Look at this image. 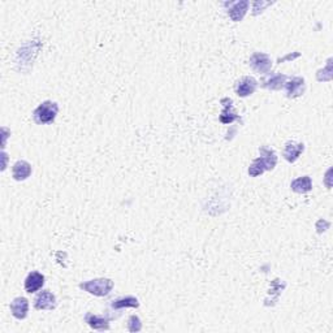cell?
I'll return each instance as SVG.
<instances>
[{"mask_svg": "<svg viewBox=\"0 0 333 333\" xmlns=\"http://www.w3.org/2000/svg\"><path fill=\"white\" fill-rule=\"evenodd\" d=\"M276 163H277V157L273 150L266 149L261 147L260 149V157L255 159L253 162V164L249 168V174L251 177H256L259 174H261L265 171H271L275 168Z\"/></svg>", "mask_w": 333, "mask_h": 333, "instance_id": "cell-1", "label": "cell"}, {"mask_svg": "<svg viewBox=\"0 0 333 333\" xmlns=\"http://www.w3.org/2000/svg\"><path fill=\"white\" fill-rule=\"evenodd\" d=\"M58 112H59L58 103L51 102V100H46V102L41 103V104L36 108V111L33 112L34 121H36L37 124H41V125L51 124V122L55 121Z\"/></svg>", "mask_w": 333, "mask_h": 333, "instance_id": "cell-2", "label": "cell"}, {"mask_svg": "<svg viewBox=\"0 0 333 333\" xmlns=\"http://www.w3.org/2000/svg\"><path fill=\"white\" fill-rule=\"evenodd\" d=\"M81 289L98 297H104L111 293L113 288V281L110 278H95V280L85 281L80 285Z\"/></svg>", "mask_w": 333, "mask_h": 333, "instance_id": "cell-3", "label": "cell"}, {"mask_svg": "<svg viewBox=\"0 0 333 333\" xmlns=\"http://www.w3.org/2000/svg\"><path fill=\"white\" fill-rule=\"evenodd\" d=\"M250 65L255 72L263 73V75H265V73H268L271 71L272 60H271V58L267 54L255 52L253 54V56L250 58Z\"/></svg>", "mask_w": 333, "mask_h": 333, "instance_id": "cell-4", "label": "cell"}, {"mask_svg": "<svg viewBox=\"0 0 333 333\" xmlns=\"http://www.w3.org/2000/svg\"><path fill=\"white\" fill-rule=\"evenodd\" d=\"M37 310H54L56 307V298L50 290H42L34 300Z\"/></svg>", "mask_w": 333, "mask_h": 333, "instance_id": "cell-5", "label": "cell"}, {"mask_svg": "<svg viewBox=\"0 0 333 333\" xmlns=\"http://www.w3.org/2000/svg\"><path fill=\"white\" fill-rule=\"evenodd\" d=\"M224 6L228 8V14L234 22H238L243 19L246 11L249 8V2L242 0V2H233V3H225Z\"/></svg>", "mask_w": 333, "mask_h": 333, "instance_id": "cell-6", "label": "cell"}, {"mask_svg": "<svg viewBox=\"0 0 333 333\" xmlns=\"http://www.w3.org/2000/svg\"><path fill=\"white\" fill-rule=\"evenodd\" d=\"M11 311H12V315H13L16 319H25L26 315H28V311H29V302L26 298L24 297H19V298H14L13 301H12L11 303Z\"/></svg>", "mask_w": 333, "mask_h": 333, "instance_id": "cell-7", "label": "cell"}, {"mask_svg": "<svg viewBox=\"0 0 333 333\" xmlns=\"http://www.w3.org/2000/svg\"><path fill=\"white\" fill-rule=\"evenodd\" d=\"M285 87H287V94L289 98L301 97L306 90L305 80L302 77H294L285 82Z\"/></svg>", "mask_w": 333, "mask_h": 333, "instance_id": "cell-8", "label": "cell"}, {"mask_svg": "<svg viewBox=\"0 0 333 333\" xmlns=\"http://www.w3.org/2000/svg\"><path fill=\"white\" fill-rule=\"evenodd\" d=\"M258 82L253 77H243L241 78L236 85V93L240 97H249L255 91Z\"/></svg>", "mask_w": 333, "mask_h": 333, "instance_id": "cell-9", "label": "cell"}, {"mask_svg": "<svg viewBox=\"0 0 333 333\" xmlns=\"http://www.w3.org/2000/svg\"><path fill=\"white\" fill-rule=\"evenodd\" d=\"M303 150H305V145L298 144V142H294V141H289V142L285 145L283 155L289 163H294L295 160L300 157V155L302 154Z\"/></svg>", "mask_w": 333, "mask_h": 333, "instance_id": "cell-10", "label": "cell"}, {"mask_svg": "<svg viewBox=\"0 0 333 333\" xmlns=\"http://www.w3.org/2000/svg\"><path fill=\"white\" fill-rule=\"evenodd\" d=\"M31 174V165L25 160H19L12 168V176L16 181H24Z\"/></svg>", "mask_w": 333, "mask_h": 333, "instance_id": "cell-11", "label": "cell"}, {"mask_svg": "<svg viewBox=\"0 0 333 333\" xmlns=\"http://www.w3.org/2000/svg\"><path fill=\"white\" fill-rule=\"evenodd\" d=\"M44 285V276L39 272H31L29 273L28 277L25 280V290L28 293L38 292L42 287Z\"/></svg>", "mask_w": 333, "mask_h": 333, "instance_id": "cell-12", "label": "cell"}, {"mask_svg": "<svg viewBox=\"0 0 333 333\" xmlns=\"http://www.w3.org/2000/svg\"><path fill=\"white\" fill-rule=\"evenodd\" d=\"M85 322L90 325L91 328L97 330H107L110 329V319L104 317H99V315H94L91 312L86 314Z\"/></svg>", "mask_w": 333, "mask_h": 333, "instance_id": "cell-13", "label": "cell"}, {"mask_svg": "<svg viewBox=\"0 0 333 333\" xmlns=\"http://www.w3.org/2000/svg\"><path fill=\"white\" fill-rule=\"evenodd\" d=\"M287 76L281 75V73H275V75L270 76L268 78H266L263 81V86L267 89H271V90H280L284 86L285 81H287Z\"/></svg>", "mask_w": 333, "mask_h": 333, "instance_id": "cell-14", "label": "cell"}, {"mask_svg": "<svg viewBox=\"0 0 333 333\" xmlns=\"http://www.w3.org/2000/svg\"><path fill=\"white\" fill-rule=\"evenodd\" d=\"M290 187L294 190L295 193H307V191H310V190L312 189L311 179L308 176L300 177V179L294 180V181L292 182Z\"/></svg>", "mask_w": 333, "mask_h": 333, "instance_id": "cell-15", "label": "cell"}, {"mask_svg": "<svg viewBox=\"0 0 333 333\" xmlns=\"http://www.w3.org/2000/svg\"><path fill=\"white\" fill-rule=\"evenodd\" d=\"M138 306H139V302H138L137 298L132 297V295L117 298V300H113L112 302H111V307H112V308L138 307Z\"/></svg>", "mask_w": 333, "mask_h": 333, "instance_id": "cell-16", "label": "cell"}, {"mask_svg": "<svg viewBox=\"0 0 333 333\" xmlns=\"http://www.w3.org/2000/svg\"><path fill=\"white\" fill-rule=\"evenodd\" d=\"M238 116L236 115V112L233 111V106H232V100H228V104H224V110L220 115V121L223 124H231L234 120H237Z\"/></svg>", "mask_w": 333, "mask_h": 333, "instance_id": "cell-17", "label": "cell"}, {"mask_svg": "<svg viewBox=\"0 0 333 333\" xmlns=\"http://www.w3.org/2000/svg\"><path fill=\"white\" fill-rule=\"evenodd\" d=\"M128 329L130 332H139L142 329V324H141L139 318L135 317V315H132L129 318V322H128Z\"/></svg>", "mask_w": 333, "mask_h": 333, "instance_id": "cell-18", "label": "cell"}]
</instances>
